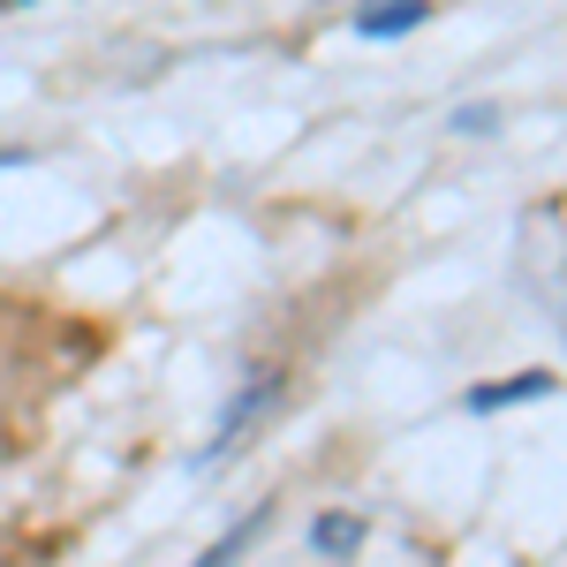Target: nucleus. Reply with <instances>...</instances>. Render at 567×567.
<instances>
[{"instance_id":"2","label":"nucleus","mask_w":567,"mask_h":567,"mask_svg":"<svg viewBox=\"0 0 567 567\" xmlns=\"http://www.w3.org/2000/svg\"><path fill=\"white\" fill-rule=\"evenodd\" d=\"M424 16H432V0H363L355 31H363V39H393V31H416Z\"/></svg>"},{"instance_id":"1","label":"nucleus","mask_w":567,"mask_h":567,"mask_svg":"<svg viewBox=\"0 0 567 567\" xmlns=\"http://www.w3.org/2000/svg\"><path fill=\"white\" fill-rule=\"evenodd\" d=\"M272 401H280V371H250V386H243V393H235V401H227V416H219L213 446H205V462H227V454L243 446V432L258 424V416H265V409H272Z\"/></svg>"},{"instance_id":"4","label":"nucleus","mask_w":567,"mask_h":567,"mask_svg":"<svg viewBox=\"0 0 567 567\" xmlns=\"http://www.w3.org/2000/svg\"><path fill=\"white\" fill-rule=\"evenodd\" d=\"M537 393H553V379H545V371H523L515 386H492V393H477V409H499V401H537Z\"/></svg>"},{"instance_id":"6","label":"nucleus","mask_w":567,"mask_h":567,"mask_svg":"<svg viewBox=\"0 0 567 567\" xmlns=\"http://www.w3.org/2000/svg\"><path fill=\"white\" fill-rule=\"evenodd\" d=\"M0 8H16V0H0Z\"/></svg>"},{"instance_id":"3","label":"nucleus","mask_w":567,"mask_h":567,"mask_svg":"<svg viewBox=\"0 0 567 567\" xmlns=\"http://www.w3.org/2000/svg\"><path fill=\"white\" fill-rule=\"evenodd\" d=\"M310 545H318V553H355V545H363V523H355V515H318V523H310Z\"/></svg>"},{"instance_id":"5","label":"nucleus","mask_w":567,"mask_h":567,"mask_svg":"<svg viewBox=\"0 0 567 567\" xmlns=\"http://www.w3.org/2000/svg\"><path fill=\"white\" fill-rule=\"evenodd\" d=\"M492 122H499L492 106H462V114H454V130H492Z\"/></svg>"}]
</instances>
